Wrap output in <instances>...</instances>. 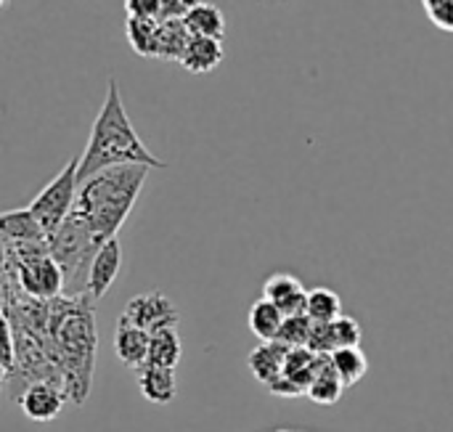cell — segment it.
I'll return each mask as SVG.
<instances>
[{
  "label": "cell",
  "mask_w": 453,
  "mask_h": 432,
  "mask_svg": "<svg viewBox=\"0 0 453 432\" xmlns=\"http://www.w3.org/2000/svg\"><path fill=\"white\" fill-rule=\"evenodd\" d=\"M93 303L96 300L88 292L61 295L50 300L45 348L56 361V366L61 369L69 404L74 406H82L93 388L96 351H98Z\"/></svg>",
  "instance_id": "6da1fadb"
},
{
  "label": "cell",
  "mask_w": 453,
  "mask_h": 432,
  "mask_svg": "<svg viewBox=\"0 0 453 432\" xmlns=\"http://www.w3.org/2000/svg\"><path fill=\"white\" fill-rule=\"evenodd\" d=\"M119 165H149L154 170L167 167L141 141V135L135 133L127 112H125L117 80H109L106 98L101 104V112H98L96 122H93L88 146H85V151L80 157V183L93 178L101 170L119 167Z\"/></svg>",
  "instance_id": "7a4b0ae2"
},
{
  "label": "cell",
  "mask_w": 453,
  "mask_h": 432,
  "mask_svg": "<svg viewBox=\"0 0 453 432\" xmlns=\"http://www.w3.org/2000/svg\"><path fill=\"white\" fill-rule=\"evenodd\" d=\"M149 165H119L96 173L80 183L74 212L85 218L101 244L117 236L127 215L133 212L141 189L149 178Z\"/></svg>",
  "instance_id": "3957f363"
},
{
  "label": "cell",
  "mask_w": 453,
  "mask_h": 432,
  "mask_svg": "<svg viewBox=\"0 0 453 432\" xmlns=\"http://www.w3.org/2000/svg\"><path fill=\"white\" fill-rule=\"evenodd\" d=\"M48 247H50L53 260L64 271L66 287L74 284L82 276H85V284H88L90 263H93L96 252L101 250V242L96 239V234L90 231V226L85 223L82 215H77L72 210V215L61 223V228L48 239Z\"/></svg>",
  "instance_id": "277c9868"
},
{
  "label": "cell",
  "mask_w": 453,
  "mask_h": 432,
  "mask_svg": "<svg viewBox=\"0 0 453 432\" xmlns=\"http://www.w3.org/2000/svg\"><path fill=\"white\" fill-rule=\"evenodd\" d=\"M80 194V157L66 162V167L29 202V210L42 223L48 239L61 228V223L72 215Z\"/></svg>",
  "instance_id": "5b68a950"
},
{
  "label": "cell",
  "mask_w": 453,
  "mask_h": 432,
  "mask_svg": "<svg viewBox=\"0 0 453 432\" xmlns=\"http://www.w3.org/2000/svg\"><path fill=\"white\" fill-rule=\"evenodd\" d=\"M119 319L154 335L159 329L178 327L180 313H178L175 303L170 297H165L162 292H143V295H135L133 300H127Z\"/></svg>",
  "instance_id": "8992f818"
},
{
  "label": "cell",
  "mask_w": 453,
  "mask_h": 432,
  "mask_svg": "<svg viewBox=\"0 0 453 432\" xmlns=\"http://www.w3.org/2000/svg\"><path fill=\"white\" fill-rule=\"evenodd\" d=\"M66 401H69L66 388L56 382H35L27 390H21V396L16 398L21 414L29 422H53L64 412Z\"/></svg>",
  "instance_id": "52a82bcc"
},
{
  "label": "cell",
  "mask_w": 453,
  "mask_h": 432,
  "mask_svg": "<svg viewBox=\"0 0 453 432\" xmlns=\"http://www.w3.org/2000/svg\"><path fill=\"white\" fill-rule=\"evenodd\" d=\"M119 271H122V244L114 236L106 244H101V250L96 252V258L90 263V274H88L85 292L93 300H101L111 289V284L117 282Z\"/></svg>",
  "instance_id": "ba28073f"
},
{
  "label": "cell",
  "mask_w": 453,
  "mask_h": 432,
  "mask_svg": "<svg viewBox=\"0 0 453 432\" xmlns=\"http://www.w3.org/2000/svg\"><path fill=\"white\" fill-rule=\"evenodd\" d=\"M263 297L276 303L284 311V316H303L308 311V292L303 282L292 274H273L263 284Z\"/></svg>",
  "instance_id": "9c48e42d"
},
{
  "label": "cell",
  "mask_w": 453,
  "mask_h": 432,
  "mask_svg": "<svg viewBox=\"0 0 453 432\" xmlns=\"http://www.w3.org/2000/svg\"><path fill=\"white\" fill-rule=\"evenodd\" d=\"M149 343H151V335L146 329H138V327H133V324H127L122 319L117 321L114 353L127 369L138 372V369H143L149 364Z\"/></svg>",
  "instance_id": "30bf717a"
},
{
  "label": "cell",
  "mask_w": 453,
  "mask_h": 432,
  "mask_svg": "<svg viewBox=\"0 0 453 432\" xmlns=\"http://www.w3.org/2000/svg\"><path fill=\"white\" fill-rule=\"evenodd\" d=\"M0 239L3 244L48 242V234L29 207H19V210H8L0 215Z\"/></svg>",
  "instance_id": "8fae6325"
},
{
  "label": "cell",
  "mask_w": 453,
  "mask_h": 432,
  "mask_svg": "<svg viewBox=\"0 0 453 432\" xmlns=\"http://www.w3.org/2000/svg\"><path fill=\"white\" fill-rule=\"evenodd\" d=\"M138 390H141L143 401H149L154 406L173 404L175 396H178L175 369H165V366L146 364L143 369H138Z\"/></svg>",
  "instance_id": "7c38bea8"
},
{
  "label": "cell",
  "mask_w": 453,
  "mask_h": 432,
  "mask_svg": "<svg viewBox=\"0 0 453 432\" xmlns=\"http://www.w3.org/2000/svg\"><path fill=\"white\" fill-rule=\"evenodd\" d=\"M287 353H289V348L281 345L279 340H276V343H263L260 348H255V351L250 353L247 366H250L252 377H255L260 385L271 388V385H276V382L281 380V374H284Z\"/></svg>",
  "instance_id": "4fadbf2b"
},
{
  "label": "cell",
  "mask_w": 453,
  "mask_h": 432,
  "mask_svg": "<svg viewBox=\"0 0 453 432\" xmlns=\"http://www.w3.org/2000/svg\"><path fill=\"white\" fill-rule=\"evenodd\" d=\"M223 61V40L215 37H191L180 66L194 72V74H207L212 69H218Z\"/></svg>",
  "instance_id": "5bb4252c"
},
{
  "label": "cell",
  "mask_w": 453,
  "mask_h": 432,
  "mask_svg": "<svg viewBox=\"0 0 453 432\" xmlns=\"http://www.w3.org/2000/svg\"><path fill=\"white\" fill-rule=\"evenodd\" d=\"M284 319L287 316H284V311L276 303H271L268 297H260V300L252 303L247 324H250V332L255 337H260L263 343H276L279 332L284 327Z\"/></svg>",
  "instance_id": "9a60e30c"
},
{
  "label": "cell",
  "mask_w": 453,
  "mask_h": 432,
  "mask_svg": "<svg viewBox=\"0 0 453 432\" xmlns=\"http://www.w3.org/2000/svg\"><path fill=\"white\" fill-rule=\"evenodd\" d=\"M183 21H186L188 32L194 37L223 40V35H226V16H223V11L215 3H207V0H199Z\"/></svg>",
  "instance_id": "2e32d148"
},
{
  "label": "cell",
  "mask_w": 453,
  "mask_h": 432,
  "mask_svg": "<svg viewBox=\"0 0 453 432\" xmlns=\"http://www.w3.org/2000/svg\"><path fill=\"white\" fill-rule=\"evenodd\" d=\"M191 32L186 27L183 19H167L159 21V42H157V58L162 61H180L188 42H191Z\"/></svg>",
  "instance_id": "e0dca14e"
},
{
  "label": "cell",
  "mask_w": 453,
  "mask_h": 432,
  "mask_svg": "<svg viewBox=\"0 0 453 432\" xmlns=\"http://www.w3.org/2000/svg\"><path fill=\"white\" fill-rule=\"evenodd\" d=\"M180 356H183V343H180L178 327L159 329V332L151 335V343H149V364L165 366V369H178Z\"/></svg>",
  "instance_id": "ac0fdd59"
},
{
  "label": "cell",
  "mask_w": 453,
  "mask_h": 432,
  "mask_svg": "<svg viewBox=\"0 0 453 432\" xmlns=\"http://www.w3.org/2000/svg\"><path fill=\"white\" fill-rule=\"evenodd\" d=\"M125 35L130 48L143 58H157V42H159V21L157 19H127Z\"/></svg>",
  "instance_id": "d6986e66"
},
{
  "label": "cell",
  "mask_w": 453,
  "mask_h": 432,
  "mask_svg": "<svg viewBox=\"0 0 453 432\" xmlns=\"http://www.w3.org/2000/svg\"><path fill=\"white\" fill-rule=\"evenodd\" d=\"M329 361H332L334 372L340 374V380L345 382V388L361 382L366 377V372H369V359L361 351V345H356V348H337L329 356Z\"/></svg>",
  "instance_id": "ffe728a7"
},
{
  "label": "cell",
  "mask_w": 453,
  "mask_h": 432,
  "mask_svg": "<svg viewBox=\"0 0 453 432\" xmlns=\"http://www.w3.org/2000/svg\"><path fill=\"white\" fill-rule=\"evenodd\" d=\"M345 382L340 380V374L334 372L332 361L326 359V364L321 366V372L316 374L313 385L308 388V398L319 406H334L342 398Z\"/></svg>",
  "instance_id": "44dd1931"
},
{
  "label": "cell",
  "mask_w": 453,
  "mask_h": 432,
  "mask_svg": "<svg viewBox=\"0 0 453 432\" xmlns=\"http://www.w3.org/2000/svg\"><path fill=\"white\" fill-rule=\"evenodd\" d=\"M311 321L316 324H332L342 316V300L334 289L329 287H316L308 292V311Z\"/></svg>",
  "instance_id": "7402d4cb"
},
{
  "label": "cell",
  "mask_w": 453,
  "mask_h": 432,
  "mask_svg": "<svg viewBox=\"0 0 453 432\" xmlns=\"http://www.w3.org/2000/svg\"><path fill=\"white\" fill-rule=\"evenodd\" d=\"M311 332H313V321L308 313L303 316H287L284 327L279 332V343L287 348H308L311 343Z\"/></svg>",
  "instance_id": "603a6c76"
},
{
  "label": "cell",
  "mask_w": 453,
  "mask_h": 432,
  "mask_svg": "<svg viewBox=\"0 0 453 432\" xmlns=\"http://www.w3.org/2000/svg\"><path fill=\"white\" fill-rule=\"evenodd\" d=\"M332 335L337 348H356L364 340V329L353 316H340L337 321H332Z\"/></svg>",
  "instance_id": "cb8c5ba5"
},
{
  "label": "cell",
  "mask_w": 453,
  "mask_h": 432,
  "mask_svg": "<svg viewBox=\"0 0 453 432\" xmlns=\"http://www.w3.org/2000/svg\"><path fill=\"white\" fill-rule=\"evenodd\" d=\"M127 19H157L162 16V0H125Z\"/></svg>",
  "instance_id": "d4e9b609"
},
{
  "label": "cell",
  "mask_w": 453,
  "mask_h": 432,
  "mask_svg": "<svg viewBox=\"0 0 453 432\" xmlns=\"http://www.w3.org/2000/svg\"><path fill=\"white\" fill-rule=\"evenodd\" d=\"M196 3H199V0H162V16H159V21H167V19H186Z\"/></svg>",
  "instance_id": "484cf974"
}]
</instances>
